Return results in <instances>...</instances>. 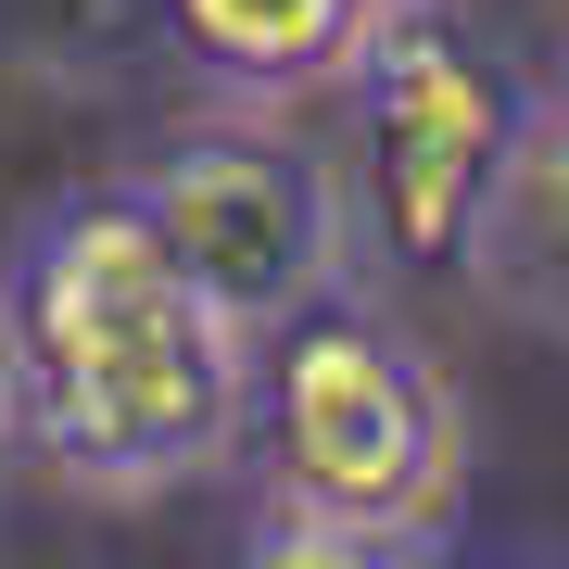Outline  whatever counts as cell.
<instances>
[{"label":"cell","mask_w":569,"mask_h":569,"mask_svg":"<svg viewBox=\"0 0 569 569\" xmlns=\"http://www.w3.org/2000/svg\"><path fill=\"white\" fill-rule=\"evenodd\" d=\"M0 355H13V443L77 493L140 507L241 468L253 329L178 266L127 178L26 216L0 266Z\"/></svg>","instance_id":"cell-1"},{"label":"cell","mask_w":569,"mask_h":569,"mask_svg":"<svg viewBox=\"0 0 569 569\" xmlns=\"http://www.w3.org/2000/svg\"><path fill=\"white\" fill-rule=\"evenodd\" d=\"M241 481L329 507L392 545H443L468 507V406L443 380V355L380 305V279L317 291L291 329L253 342V430H241Z\"/></svg>","instance_id":"cell-2"},{"label":"cell","mask_w":569,"mask_h":569,"mask_svg":"<svg viewBox=\"0 0 569 569\" xmlns=\"http://www.w3.org/2000/svg\"><path fill=\"white\" fill-rule=\"evenodd\" d=\"M519 114H531V77L456 0H392L342 77V203H355L367 279H468Z\"/></svg>","instance_id":"cell-3"},{"label":"cell","mask_w":569,"mask_h":569,"mask_svg":"<svg viewBox=\"0 0 569 569\" xmlns=\"http://www.w3.org/2000/svg\"><path fill=\"white\" fill-rule=\"evenodd\" d=\"M127 190H140V216L178 241V266L253 329V342H266V329H291L317 291L367 279V266H355V203H342V178H329L305 140L253 127V114L164 140Z\"/></svg>","instance_id":"cell-4"},{"label":"cell","mask_w":569,"mask_h":569,"mask_svg":"<svg viewBox=\"0 0 569 569\" xmlns=\"http://www.w3.org/2000/svg\"><path fill=\"white\" fill-rule=\"evenodd\" d=\"M392 0H164V39L178 63L241 114H279V102H317V89L355 77V51L380 39Z\"/></svg>","instance_id":"cell-5"},{"label":"cell","mask_w":569,"mask_h":569,"mask_svg":"<svg viewBox=\"0 0 569 569\" xmlns=\"http://www.w3.org/2000/svg\"><path fill=\"white\" fill-rule=\"evenodd\" d=\"M468 291L531 329H569V77H545L519 114V152L481 203V241H468Z\"/></svg>","instance_id":"cell-6"},{"label":"cell","mask_w":569,"mask_h":569,"mask_svg":"<svg viewBox=\"0 0 569 569\" xmlns=\"http://www.w3.org/2000/svg\"><path fill=\"white\" fill-rule=\"evenodd\" d=\"M418 545L392 531H355L329 507H291V493H253L241 481V531H228V569H406Z\"/></svg>","instance_id":"cell-7"},{"label":"cell","mask_w":569,"mask_h":569,"mask_svg":"<svg viewBox=\"0 0 569 569\" xmlns=\"http://www.w3.org/2000/svg\"><path fill=\"white\" fill-rule=\"evenodd\" d=\"M406 569H545V557H519V545H468V531H443V545H418Z\"/></svg>","instance_id":"cell-8"},{"label":"cell","mask_w":569,"mask_h":569,"mask_svg":"<svg viewBox=\"0 0 569 569\" xmlns=\"http://www.w3.org/2000/svg\"><path fill=\"white\" fill-rule=\"evenodd\" d=\"M0 443H13V355H0Z\"/></svg>","instance_id":"cell-9"},{"label":"cell","mask_w":569,"mask_h":569,"mask_svg":"<svg viewBox=\"0 0 569 569\" xmlns=\"http://www.w3.org/2000/svg\"><path fill=\"white\" fill-rule=\"evenodd\" d=\"M456 13H468V0H456Z\"/></svg>","instance_id":"cell-10"}]
</instances>
